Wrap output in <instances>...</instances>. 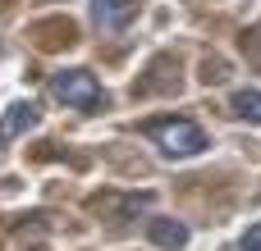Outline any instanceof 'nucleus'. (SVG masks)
<instances>
[{
    "label": "nucleus",
    "instance_id": "f257e3e1",
    "mask_svg": "<svg viewBox=\"0 0 261 251\" xmlns=\"http://www.w3.org/2000/svg\"><path fill=\"white\" fill-rule=\"evenodd\" d=\"M142 133H147L170 160H188V155H202V151H206V133H202L193 119H151V123H142Z\"/></svg>",
    "mask_w": 261,
    "mask_h": 251
},
{
    "label": "nucleus",
    "instance_id": "f03ea898",
    "mask_svg": "<svg viewBox=\"0 0 261 251\" xmlns=\"http://www.w3.org/2000/svg\"><path fill=\"white\" fill-rule=\"evenodd\" d=\"M50 96L64 101V105H73V110H101L106 105V91H101V82L87 69H60L50 78Z\"/></svg>",
    "mask_w": 261,
    "mask_h": 251
},
{
    "label": "nucleus",
    "instance_id": "7ed1b4c3",
    "mask_svg": "<svg viewBox=\"0 0 261 251\" xmlns=\"http://www.w3.org/2000/svg\"><path fill=\"white\" fill-rule=\"evenodd\" d=\"M41 123V110L32 105V101H14L5 114H0V146H9L14 137H23V133H32Z\"/></svg>",
    "mask_w": 261,
    "mask_h": 251
},
{
    "label": "nucleus",
    "instance_id": "20e7f679",
    "mask_svg": "<svg viewBox=\"0 0 261 251\" xmlns=\"http://www.w3.org/2000/svg\"><path fill=\"white\" fill-rule=\"evenodd\" d=\"M138 14V0H92V23L101 32H124Z\"/></svg>",
    "mask_w": 261,
    "mask_h": 251
},
{
    "label": "nucleus",
    "instance_id": "39448f33",
    "mask_svg": "<svg viewBox=\"0 0 261 251\" xmlns=\"http://www.w3.org/2000/svg\"><path fill=\"white\" fill-rule=\"evenodd\" d=\"M147 238H151L156 247H165V251L188 247V229H184L179 219H151V224H147Z\"/></svg>",
    "mask_w": 261,
    "mask_h": 251
},
{
    "label": "nucleus",
    "instance_id": "423d86ee",
    "mask_svg": "<svg viewBox=\"0 0 261 251\" xmlns=\"http://www.w3.org/2000/svg\"><path fill=\"white\" fill-rule=\"evenodd\" d=\"M229 110H234L239 119H248V123H261V91H257V87H243V91H234Z\"/></svg>",
    "mask_w": 261,
    "mask_h": 251
},
{
    "label": "nucleus",
    "instance_id": "0eeeda50",
    "mask_svg": "<svg viewBox=\"0 0 261 251\" xmlns=\"http://www.w3.org/2000/svg\"><path fill=\"white\" fill-rule=\"evenodd\" d=\"M243 46H248V55H252V64H261V23L243 37Z\"/></svg>",
    "mask_w": 261,
    "mask_h": 251
},
{
    "label": "nucleus",
    "instance_id": "6e6552de",
    "mask_svg": "<svg viewBox=\"0 0 261 251\" xmlns=\"http://www.w3.org/2000/svg\"><path fill=\"white\" fill-rule=\"evenodd\" d=\"M239 251H261V224H252V229L239 238Z\"/></svg>",
    "mask_w": 261,
    "mask_h": 251
}]
</instances>
